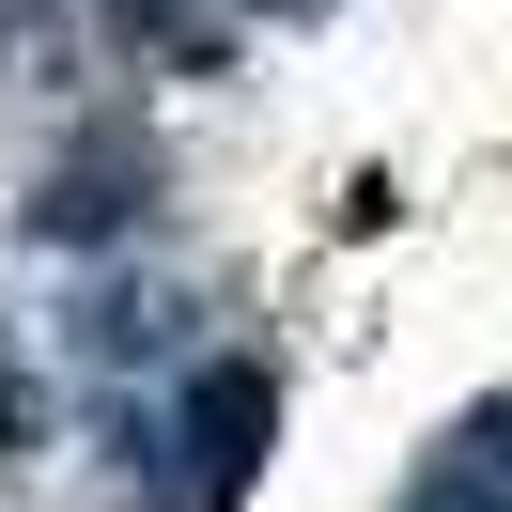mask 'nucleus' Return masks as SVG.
<instances>
[{"label": "nucleus", "instance_id": "1", "mask_svg": "<svg viewBox=\"0 0 512 512\" xmlns=\"http://www.w3.org/2000/svg\"><path fill=\"white\" fill-rule=\"evenodd\" d=\"M264 419H280V388H264L249 357L187 388V450H202V497H233V481H249V450H264Z\"/></svg>", "mask_w": 512, "mask_h": 512}, {"label": "nucleus", "instance_id": "2", "mask_svg": "<svg viewBox=\"0 0 512 512\" xmlns=\"http://www.w3.org/2000/svg\"><path fill=\"white\" fill-rule=\"evenodd\" d=\"M404 512H512V481H497V466H466V450H450V466H435V481H419V497H404Z\"/></svg>", "mask_w": 512, "mask_h": 512}]
</instances>
